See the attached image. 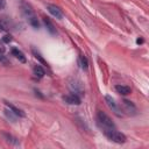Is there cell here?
I'll list each match as a JSON object with an SVG mask.
<instances>
[{"label": "cell", "instance_id": "2", "mask_svg": "<svg viewBox=\"0 0 149 149\" xmlns=\"http://www.w3.org/2000/svg\"><path fill=\"white\" fill-rule=\"evenodd\" d=\"M105 134H106V136H107L111 141H113V142H115V143H125L126 140H127V137H126V135H125L123 133L118 132V130H115V129L105 132Z\"/></svg>", "mask_w": 149, "mask_h": 149}, {"label": "cell", "instance_id": "5", "mask_svg": "<svg viewBox=\"0 0 149 149\" xmlns=\"http://www.w3.org/2000/svg\"><path fill=\"white\" fill-rule=\"evenodd\" d=\"M122 106H123V111L127 112V114H129V115H135L136 114L137 109H136L135 105L132 101H129L127 99H123L122 100Z\"/></svg>", "mask_w": 149, "mask_h": 149}, {"label": "cell", "instance_id": "14", "mask_svg": "<svg viewBox=\"0 0 149 149\" xmlns=\"http://www.w3.org/2000/svg\"><path fill=\"white\" fill-rule=\"evenodd\" d=\"M33 54H34V56H35V57H36V58H37V59H38V61H40V62H41L43 65L48 66V63H47V62H45V61L42 58V56H41V55H40V54H38V52L35 50V49H33Z\"/></svg>", "mask_w": 149, "mask_h": 149}, {"label": "cell", "instance_id": "21", "mask_svg": "<svg viewBox=\"0 0 149 149\" xmlns=\"http://www.w3.org/2000/svg\"><path fill=\"white\" fill-rule=\"evenodd\" d=\"M136 43H137V44L143 43V38H137V40H136Z\"/></svg>", "mask_w": 149, "mask_h": 149}, {"label": "cell", "instance_id": "17", "mask_svg": "<svg viewBox=\"0 0 149 149\" xmlns=\"http://www.w3.org/2000/svg\"><path fill=\"white\" fill-rule=\"evenodd\" d=\"M2 42H5V43L12 42V36H10V35H5V36L2 37Z\"/></svg>", "mask_w": 149, "mask_h": 149}, {"label": "cell", "instance_id": "1", "mask_svg": "<svg viewBox=\"0 0 149 149\" xmlns=\"http://www.w3.org/2000/svg\"><path fill=\"white\" fill-rule=\"evenodd\" d=\"M97 121H98V125L100 126V128L104 129V132H108V130H112L115 128L112 119L104 112H98L97 114Z\"/></svg>", "mask_w": 149, "mask_h": 149}, {"label": "cell", "instance_id": "16", "mask_svg": "<svg viewBox=\"0 0 149 149\" xmlns=\"http://www.w3.org/2000/svg\"><path fill=\"white\" fill-rule=\"evenodd\" d=\"M0 63H2L5 65H8L9 64V61L6 58V56H3L2 54H0Z\"/></svg>", "mask_w": 149, "mask_h": 149}, {"label": "cell", "instance_id": "11", "mask_svg": "<svg viewBox=\"0 0 149 149\" xmlns=\"http://www.w3.org/2000/svg\"><path fill=\"white\" fill-rule=\"evenodd\" d=\"M115 91L119 93V94H122V95H127L130 93V87L126 86V85H115Z\"/></svg>", "mask_w": 149, "mask_h": 149}, {"label": "cell", "instance_id": "4", "mask_svg": "<svg viewBox=\"0 0 149 149\" xmlns=\"http://www.w3.org/2000/svg\"><path fill=\"white\" fill-rule=\"evenodd\" d=\"M47 9H48V12H49L54 17H56V19H58V20L63 19V12H62V9H61L58 6L48 3V5H47Z\"/></svg>", "mask_w": 149, "mask_h": 149}, {"label": "cell", "instance_id": "18", "mask_svg": "<svg viewBox=\"0 0 149 149\" xmlns=\"http://www.w3.org/2000/svg\"><path fill=\"white\" fill-rule=\"evenodd\" d=\"M5 30H7V27H6L5 22L0 19V31H5Z\"/></svg>", "mask_w": 149, "mask_h": 149}, {"label": "cell", "instance_id": "12", "mask_svg": "<svg viewBox=\"0 0 149 149\" xmlns=\"http://www.w3.org/2000/svg\"><path fill=\"white\" fill-rule=\"evenodd\" d=\"M33 72H34V74H35V77H37V78H42V77L45 74L44 69H43L42 66H40V65H34Z\"/></svg>", "mask_w": 149, "mask_h": 149}, {"label": "cell", "instance_id": "7", "mask_svg": "<svg viewBox=\"0 0 149 149\" xmlns=\"http://www.w3.org/2000/svg\"><path fill=\"white\" fill-rule=\"evenodd\" d=\"M5 104H6V106L12 111V112H14L19 118H24L26 116V114H24V112L22 111V109H20V108H17L16 106H14L13 104H10V102H8V101H5Z\"/></svg>", "mask_w": 149, "mask_h": 149}, {"label": "cell", "instance_id": "8", "mask_svg": "<svg viewBox=\"0 0 149 149\" xmlns=\"http://www.w3.org/2000/svg\"><path fill=\"white\" fill-rule=\"evenodd\" d=\"M10 52H12V55H13L15 58H17V59H19L21 63H26V62H27L26 56H24V54H23L21 50L16 49V48H13V49L10 50Z\"/></svg>", "mask_w": 149, "mask_h": 149}, {"label": "cell", "instance_id": "13", "mask_svg": "<svg viewBox=\"0 0 149 149\" xmlns=\"http://www.w3.org/2000/svg\"><path fill=\"white\" fill-rule=\"evenodd\" d=\"M5 115L7 116V119H9V120H10V121H13V122H15V121H16V119L19 118V116H17L14 112H12L8 107L5 109Z\"/></svg>", "mask_w": 149, "mask_h": 149}, {"label": "cell", "instance_id": "20", "mask_svg": "<svg viewBox=\"0 0 149 149\" xmlns=\"http://www.w3.org/2000/svg\"><path fill=\"white\" fill-rule=\"evenodd\" d=\"M6 7V1L5 0H0V10L3 9Z\"/></svg>", "mask_w": 149, "mask_h": 149}, {"label": "cell", "instance_id": "6", "mask_svg": "<svg viewBox=\"0 0 149 149\" xmlns=\"http://www.w3.org/2000/svg\"><path fill=\"white\" fill-rule=\"evenodd\" d=\"M63 100L66 104H70V105H79L80 104V98L76 93H70L68 95H64L63 97Z\"/></svg>", "mask_w": 149, "mask_h": 149}, {"label": "cell", "instance_id": "19", "mask_svg": "<svg viewBox=\"0 0 149 149\" xmlns=\"http://www.w3.org/2000/svg\"><path fill=\"white\" fill-rule=\"evenodd\" d=\"M5 52V45L2 43V41H0V54H3Z\"/></svg>", "mask_w": 149, "mask_h": 149}, {"label": "cell", "instance_id": "3", "mask_svg": "<svg viewBox=\"0 0 149 149\" xmlns=\"http://www.w3.org/2000/svg\"><path fill=\"white\" fill-rule=\"evenodd\" d=\"M105 101H106L107 106L112 109V112H113L116 116H122V115H123L121 107L118 105V102H116V101H115L111 95H106V97H105Z\"/></svg>", "mask_w": 149, "mask_h": 149}, {"label": "cell", "instance_id": "15", "mask_svg": "<svg viewBox=\"0 0 149 149\" xmlns=\"http://www.w3.org/2000/svg\"><path fill=\"white\" fill-rule=\"evenodd\" d=\"M87 65H88L87 58H86L85 56H80V66H81V69L86 70V69H87Z\"/></svg>", "mask_w": 149, "mask_h": 149}, {"label": "cell", "instance_id": "9", "mask_svg": "<svg viewBox=\"0 0 149 149\" xmlns=\"http://www.w3.org/2000/svg\"><path fill=\"white\" fill-rule=\"evenodd\" d=\"M2 135V137L8 142V143H10V144H14V146H17V144H20V142H19V140L16 139V137H14L13 135H10V134H8V133H2L1 134Z\"/></svg>", "mask_w": 149, "mask_h": 149}, {"label": "cell", "instance_id": "10", "mask_svg": "<svg viewBox=\"0 0 149 149\" xmlns=\"http://www.w3.org/2000/svg\"><path fill=\"white\" fill-rule=\"evenodd\" d=\"M43 22H44V24H45V27L50 34H56V28L49 17H43Z\"/></svg>", "mask_w": 149, "mask_h": 149}]
</instances>
